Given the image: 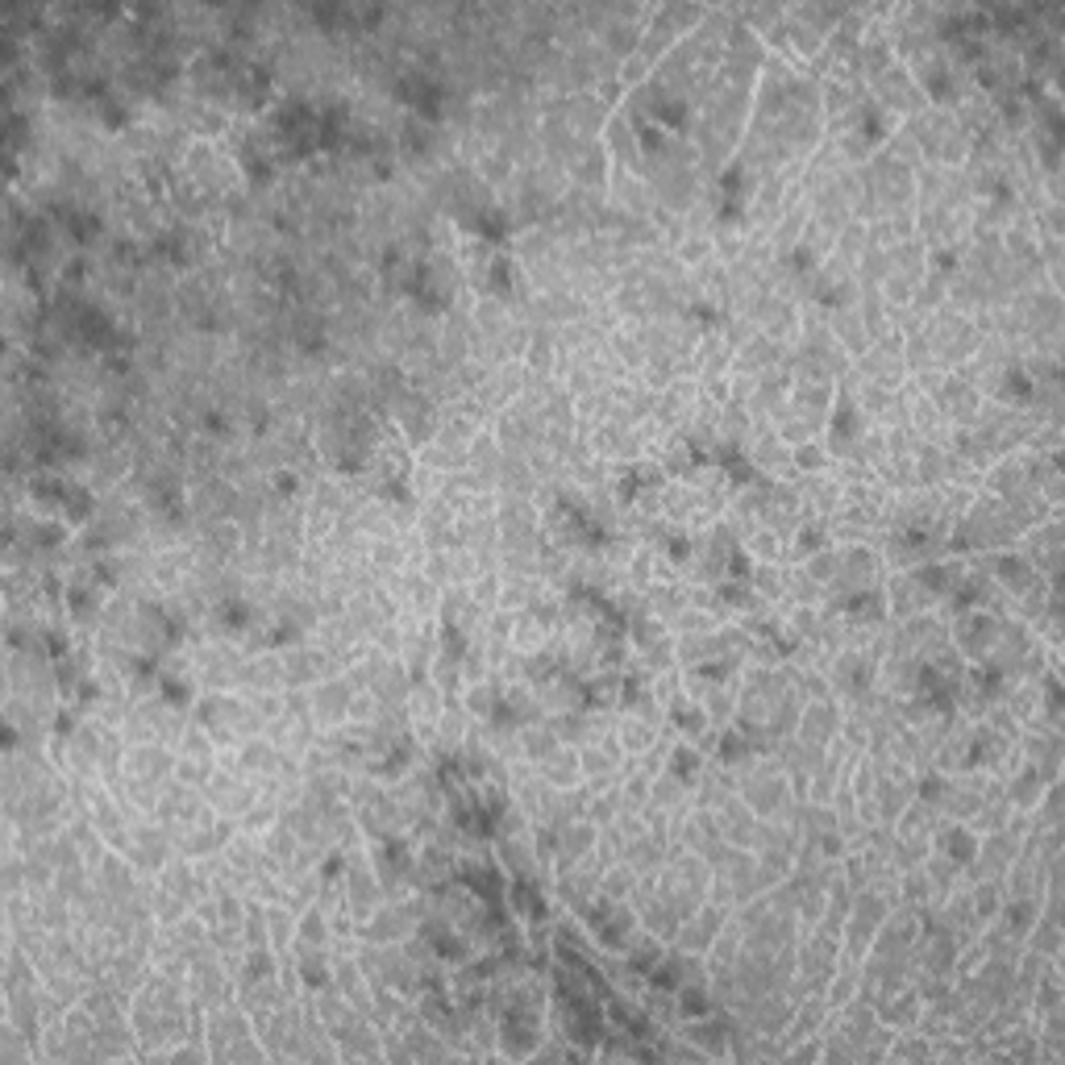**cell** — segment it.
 Segmentation results:
<instances>
[{"mask_svg":"<svg viewBox=\"0 0 1065 1065\" xmlns=\"http://www.w3.org/2000/svg\"><path fill=\"white\" fill-rule=\"evenodd\" d=\"M175 762H179V757H175L163 741L130 745V754H125V783H130V787L163 790L167 778H175Z\"/></svg>","mask_w":1065,"mask_h":1065,"instance_id":"1","label":"cell"},{"mask_svg":"<svg viewBox=\"0 0 1065 1065\" xmlns=\"http://www.w3.org/2000/svg\"><path fill=\"white\" fill-rule=\"evenodd\" d=\"M878 679V658L866 650H845L833 666H828V687H837L849 700H861L866 691H875Z\"/></svg>","mask_w":1065,"mask_h":1065,"instance_id":"2","label":"cell"},{"mask_svg":"<svg viewBox=\"0 0 1065 1065\" xmlns=\"http://www.w3.org/2000/svg\"><path fill=\"white\" fill-rule=\"evenodd\" d=\"M841 707L833 704V695L828 700H808L804 704V712H799V724H795V737L808 741V745H816V749H828L833 741L841 737Z\"/></svg>","mask_w":1065,"mask_h":1065,"instance_id":"3","label":"cell"},{"mask_svg":"<svg viewBox=\"0 0 1065 1065\" xmlns=\"http://www.w3.org/2000/svg\"><path fill=\"white\" fill-rule=\"evenodd\" d=\"M167 854H172V828L167 825H138L130 833L125 858L134 861V870L158 875V870L167 866Z\"/></svg>","mask_w":1065,"mask_h":1065,"instance_id":"4","label":"cell"},{"mask_svg":"<svg viewBox=\"0 0 1065 1065\" xmlns=\"http://www.w3.org/2000/svg\"><path fill=\"white\" fill-rule=\"evenodd\" d=\"M354 695H359V687L350 683V674H333V679L312 687V716L321 724H342L350 716Z\"/></svg>","mask_w":1065,"mask_h":1065,"instance_id":"5","label":"cell"},{"mask_svg":"<svg viewBox=\"0 0 1065 1065\" xmlns=\"http://www.w3.org/2000/svg\"><path fill=\"white\" fill-rule=\"evenodd\" d=\"M932 849L937 854H945L953 866H970L974 861V854H979V828H970V825H962V820H949L937 837H932Z\"/></svg>","mask_w":1065,"mask_h":1065,"instance_id":"6","label":"cell"},{"mask_svg":"<svg viewBox=\"0 0 1065 1065\" xmlns=\"http://www.w3.org/2000/svg\"><path fill=\"white\" fill-rule=\"evenodd\" d=\"M532 766H537V774H541L554 790H567L583 778V766H579V749H575V745H558L550 757H541V762H532Z\"/></svg>","mask_w":1065,"mask_h":1065,"instance_id":"7","label":"cell"},{"mask_svg":"<svg viewBox=\"0 0 1065 1065\" xmlns=\"http://www.w3.org/2000/svg\"><path fill=\"white\" fill-rule=\"evenodd\" d=\"M1045 787H1048V783L1041 778V771L1024 762V766L1012 774V783H1007V790H1003V795H1007V804H1012L1015 811H1032L1036 804H1041V790H1045Z\"/></svg>","mask_w":1065,"mask_h":1065,"instance_id":"8","label":"cell"},{"mask_svg":"<svg viewBox=\"0 0 1065 1065\" xmlns=\"http://www.w3.org/2000/svg\"><path fill=\"white\" fill-rule=\"evenodd\" d=\"M516 737H520V754L532 757V762H541V757H550L554 749L562 745V741H558V733H554L550 724H537V721L525 724V728H520Z\"/></svg>","mask_w":1065,"mask_h":1065,"instance_id":"9","label":"cell"},{"mask_svg":"<svg viewBox=\"0 0 1065 1065\" xmlns=\"http://www.w3.org/2000/svg\"><path fill=\"white\" fill-rule=\"evenodd\" d=\"M296 916L292 908H276V903H267V924H271V945L276 949H288L296 941Z\"/></svg>","mask_w":1065,"mask_h":1065,"instance_id":"10","label":"cell"},{"mask_svg":"<svg viewBox=\"0 0 1065 1065\" xmlns=\"http://www.w3.org/2000/svg\"><path fill=\"white\" fill-rule=\"evenodd\" d=\"M790 463L799 466V471H808V475H816V471H825L828 466V449L825 446H816V442H799V446L790 449Z\"/></svg>","mask_w":1065,"mask_h":1065,"instance_id":"11","label":"cell"}]
</instances>
